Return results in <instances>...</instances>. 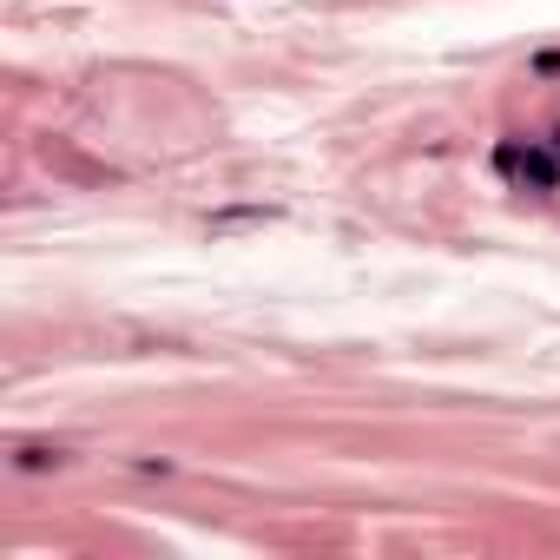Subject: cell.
Wrapping results in <instances>:
<instances>
[{
	"mask_svg": "<svg viewBox=\"0 0 560 560\" xmlns=\"http://www.w3.org/2000/svg\"><path fill=\"white\" fill-rule=\"evenodd\" d=\"M501 172L528 178V185H541V192H554V159L547 152H514V145H501Z\"/></svg>",
	"mask_w": 560,
	"mask_h": 560,
	"instance_id": "6da1fadb",
	"label": "cell"
}]
</instances>
